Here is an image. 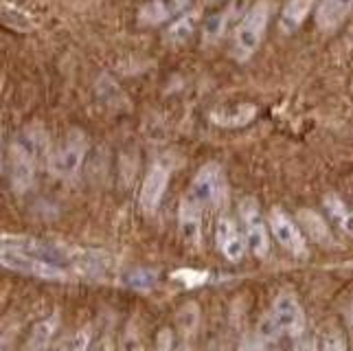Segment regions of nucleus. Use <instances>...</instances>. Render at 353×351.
<instances>
[{
	"mask_svg": "<svg viewBox=\"0 0 353 351\" xmlns=\"http://www.w3.org/2000/svg\"><path fill=\"white\" fill-rule=\"evenodd\" d=\"M268 228L272 231L279 244H281L288 252H292L294 257L307 255L305 233L301 231V226L292 220L288 213H283L281 209H272L270 215H268Z\"/></svg>",
	"mask_w": 353,
	"mask_h": 351,
	"instance_id": "obj_9",
	"label": "nucleus"
},
{
	"mask_svg": "<svg viewBox=\"0 0 353 351\" xmlns=\"http://www.w3.org/2000/svg\"><path fill=\"white\" fill-rule=\"evenodd\" d=\"M0 265H5L9 270H16L22 274H31L38 277V279H48V281H64L68 279V270L64 265L53 263L42 257H33L27 252H18V250H7L0 248Z\"/></svg>",
	"mask_w": 353,
	"mask_h": 351,
	"instance_id": "obj_6",
	"label": "nucleus"
},
{
	"mask_svg": "<svg viewBox=\"0 0 353 351\" xmlns=\"http://www.w3.org/2000/svg\"><path fill=\"white\" fill-rule=\"evenodd\" d=\"M301 228H305V231L312 235V239H316L319 244H330L332 241L330 228L325 226L323 217L319 213L310 211V209L301 211Z\"/></svg>",
	"mask_w": 353,
	"mask_h": 351,
	"instance_id": "obj_20",
	"label": "nucleus"
},
{
	"mask_svg": "<svg viewBox=\"0 0 353 351\" xmlns=\"http://www.w3.org/2000/svg\"><path fill=\"white\" fill-rule=\"evenodd\" d=\"M270 16H272V5L268 0H257L237 20L233 31V57L237 62H248L257 53V48L261 46L263 35L268 31Z\"/></svg>",
	"mask_w": 353,
	"mask_h": 351,
	"instance_id": "obj_3",
	"label": "nucleus"
},
{
	"mask_svg": "<svg viewBox=\"0 0 353 351\" xmlns=\"http://www.w3.org/2000/svg\"><path fill=\"white\" fill-rule=\"evenodd\" d=\"M125 283L134 290H139V292H150V290L158 283V272L152 268H137V270L128 272Z\"/></svg>",
	"mask_w": 353,
	"mask_h": 351,
	"instance_id": "obj_22",
	"label": "nucleus"
},
{
	"mask_svg": "<svg viewBox=\"0 0 353 351\" xmlns=\"http://www.w3.org/2000/svg\"><path fill=\"white\" fill-rule=\"evenodd\" d=\"M349 321H351V325H353V303H351V310H349Z\"/></svg>",
	"mask_w": 353,
	"mask_h": 351,
	"instance_id": "obj_26",
	"label": "nucleus"
},
{
	"mask_svg": "<svg viewBox=\"0 0 353 351\" xmlns=\"http://www.w3.org/2000/svg\"><path fill=\"white\" fill-rule=\"evenodd\" d=\"M325 211L330 213L332 220L343 228L345 233L353 235V211L347 207V202L336 196V193H330V196H325Z\"/></svg>",
	"mask_w": 353,
	"mask_h": 351,
	"instance_id": "obj_18",
	"label": "nucleus"
},
{
	"mask_svg": "<svg viewBox=\"0 0 353 351\" xmlns=\"http://www.w3.org/2000/svg\"><path fill=\"white\" fill-rule=\"evenodd\" d=\"M259 110L254 103L248 101H239V103H228L220 106L211 112L213 126L224 128V130H237V128H246L250 126L254 119H257Z\"/></svg>",
	"mask_w": 353,
	"mask_h": 351,
	"instance_id": "obj_12",
	"label": "nucleus"
},
{
	"mask_svg": "<svg viewBox=\"0 0 353 351\" xmlns=\"http://www.w3.org/2000/svg\"><path fill=\"white\" fill-rule=\"evenodd\" d=\"M202 215H204V209L200 207V204L191 202L189 198L182 196L180 211H178V231H180L182 239H185L189 246H200Z\"/></svg>",
	"mask_w": 353,
	"mask_h": 351,
	"instance_id": "obj_14",
	"label": "nucleus"
},
{
	"mask_svg": "<svg viewBox=\"0 0 353 351\" xmlns=\"http://www.w3.org/2000/svg\"><path fill=\"white\" fill-rule=\"evenodd\" d=\"M90 345H92V328H81L79 332H75L72 336H68L66 341L57 343L59 349H72V351L88 349Z\"/></svg>",
	"mask_w": 353,
	"mask_h": 351,
	"instance_id": "obj_23",
	"label": "nucleus"
},
{
	"mask_svg": "<svg viewBox=\"0 0 353 351\" xmlns=\"http://www.w3.org/2000/svg\"><path fill=\"white\" fill-rule=\"evenodd\" d=\"M239 217H241V226H243V237H246V246L254 257H268L270 252V228L268 222L263 220L261 207L257 200L246 198L239 204Z\"/></svg>",
	"mask_w": 353,
	"mask_h": 351,
	"instance_id": "obj_5",
	"label": "nucleus"
},
{
	"mask_svg": "<svg viewBox=\"0 0 353 351\" xmlns=\"http://www.w3.org/2000/svg\"><path fill=\"white\" fill-rule=\"evenodd\" d=\"M316 3H319V0H288V5L281 11V29L288 33L296 31L301 24L307 20Z\"/></svg>",
	"mask_w": 353,
	"mask_h": 351,
	"instance_id": "obj_16",
	"label": "nucleus"
},
{
	"mask_svg": "<svg viewBox=\"0 0 353 351\" xmlns=\"http://www.w3.org/2000/svg\"><path fill=\"white\" fill-rule=\"evenodd\" d=\"M169 187V169L161 163H154L148 169V176L143 180V187L139 193V204L145 213H154L158 204L163 202Z\"/></svg>",
	"mask_w": 353,
	"mask_h": 351,
	"instance_id": "obj_10",
	"label": "nucleus"
},
{
	"mask_svg": "<svg viewBox=\"0 0 353 351\" xmlns=\"http://www.w3.org/2000/svg\"><path fill=\"white\" fill-rule=\"evenodd\" d=\"M0 137H3V134H0Z\"/></svg>",
	"mask_w": 353,
	"mask_h": 351,
	"instance_id": "obj_29",
	"label": "nucleus"
},
{
	"mask_svg": "<svg viewBox=\"0 0 353 351\" xmlns=\"http://www.w3.org/2000/svg\"><path fill=\"white\" fill-rule=\"evenodd\" d=\"M305 330V312L292 292H281L270 305V312L259 321L257 336L263 341H276L283 336H301Z\"/></svg>",
	"mask_w": 353,
	"mask_h": 351,
	"instance_id": "obj_2",
	"label": "nucleus"
},
{
	"mask_svg": "<svg viewBox=\"0 0 353 351\" xmlns=\"http://www.w3.org/2000/svg\"><path fill=\"white\" fill-rule=\"evenodd\" d=\"M59 330V317L57 314H51L48 319L40 321L38 325H33V330L29 334L27 341V349H48L55 341V334Z\"/></svg>",
	"mask_w": 353,
	"mask_h": 351,
	"instance_id": "obj_17",
	"label": "nucleus"
},
{
	"mask_svg": "<svg viewBox=\"0 0 353 351\" xmlns=\"http://www.w3.org/2000/svg\"><path fill=\"white\" fill-rule=\"evenodd\" d=\"M191 0H148L139 9V22L143 27H158L180 16L189 7Z\"/></svg>",
	"mask_w": 353,
	"mask_h": 351,
	"instance_id": "obj_13",
	"label": "nucleus"
},
{
	"mask_svg": "<svg viewBox=\"0 0 353 351\" xmlns=\"http://www.w3.org/2000/svg\"><path fill=\"white\" fill-rule=\"evenodd\" d=\"M176 323H178V332L185 336V338H191L193 334L198 332L200 328V308L198 303H185L178 314H176Z\"/></svg>",
	"mask_w": 353,
	"mask_h": 351,
	"instance_id": "obj_21",
	"label": "nucleus"
},
{
	"mask_svg": "<svg viewBox=\"0 0 353 351\" xmlns=\"http://www.w3.org/2000/svg\"><path fill=\"white\" fill-rule=\"evenodd\" d=\"M323 347L325 349H347V343H345V338L340 332H330L323 338Z\"/></svg>",
	"mask_w": 353,
	"mask_h": 351,
	"instance_id": "obj_24",
	"label": "nucleus"
},
{
	"mask_svg": "<svg viewBox=\"0 0 353 351\" xmlns=\"http://www.w3.org/2000/svg\"><path fill=\"white\" fill-rule=\"evenodd\" d=\"M353 11V0H321L316 9V27L321 31H334Z\"/></svg>",
	"mask_w": 353,
	"mask_h": 351,
	"instance_id": "obj_15",
	"label": "nucleus"
},
{
	"mask_svg": "<svg viewBox=\"0 0 353 351\" xmlns=\"http://www.w3.org/2000/svg\"><path fill=\"white\" fill-rule=\"evenodd\" d=\"M349 38L353 40V18H351V24H349Z\"/></svg>",
	"mask_w": 353,
	"mask_h": 351,
	"instance_id": "obj_25",
	"label": "nucleus"
},
{
	"mask_svg": "<svg viewBox=\"0 0 353 351\" xmlns=\"http://www.w3.org/2000/svg\"><path fill=\"white\" fill-rule=\"evenodd\" d=\"M351 92H353V81H351Z\"/></svg>",
	"mask_w": 353,
	"mask_h": 351,
	"instance_id": "obj_27",
	"label": "nucleus"
},
{
	"mask_svg": "<svg viewBox=\"0 0 353 351\" xmlns=\"http://www.w3.org/2000/svg\"><path fill=\"white\" fill-rule=\"evenodd\" d=\"M211 3H217V0H211Z\"/></svg>",
	"mask_w": 353,
	"mask_h": 351,
	"instance_id": "obj_28",
	"label": "nucleus"
},
{
	"mask_svg": "<svg viewBox=\"0 0 353 351\" xmlns=\"http://www.w3.org/2000/svg\"><path fill=\"white\" fill-rule=\"evenodd\" d=\"M48 137L40 126L24 128L11 141L9 148V178L16 193H27L35 185L40 161L46 156Z\"/></svg>",
	"mask_w": 353,
	"mask_h": 351,
	"instance_id": "obj_1",
	"label": "nucleus"
},
{
	"mask_svg": "<svg viewBox=\"0 0 353 351\" xmlns=\"http://www.w3.org/2000/svg\"><path fill=\"white\" fill-rule=\"evenodd\" d=\"M86 152H88L86 134H83L81 130H72L62 141V145L51 154V159H48L51 174L62 180L75 178L81 172L83 161H86Z\"/></svg>",
	"mask_w": 353,
	"mask_h": 351,
	"instance_id": "obj_4",
	"label": "nucleus"
},
{
	"mask_svg": "<svg viewBox=\"0 0 353 351\" xmlns=\"http://www.w3.org/2000/svg\"><path fill=\"white\" fill-rule=\"evenodd\" d=\"M215 244H217V250H220L228 261H241L248 248L246 237L241 235L237 224L230 220V217H220V220H217Z\"/></svg>",
	"mask_w": 353,
	"mask_h": 351,
	"instance_id": "obj_11",
	"label": "nucleus"
},
{
	"mask_svg": "<svg viewBox=\"0 0 353 351\" xmlns=\"http://www.w3.org/2000/svg\"><path fill=\"white\" fill-rule=\"evenodd\" d=\"M248 9V0H230V3L211 14L202 22V31H200V40L204 46H215L224 40V35L228 33V29L237 24V20L246 14Z\"/></svg>",
	"mask_w": 353,
	"mask_h": 351,
	"instance_id": "obj_8",
	"label": "nucleus"
},
{
	"mask_svg": "<svg viewBox=\"0 0 353 351\" xmlns=\"http://www.w3.org/2000/svg\"><path fill=\"white\" fill-rule=\"evenodd\" d=\"M222 189H224V178H222L220 165L206 163L198 169V174L193 176L185 198H189L191 202H196L202 209H206L220 200Z\"/></svg>",
	"mask_w": 353,
	"mask_h": 351,
	"instance_id": "obj_7",
	"label": "nucleus"
},
{
	"mask_svg": "<svg viewBox=\"0 0 353 351\" xmlns=\"http://www.w3.org/2000/svg\"><path fill=\"white\" fill-rule=\"evenodd\" d=\"M196 22H198V11H182L176 22H172V27L167 31L169 42H185L189 40L193 31H196Z\"/></svg>",
	"mask_w": 353,
	"mask_h": 351,
	"instance_id": "obj_19",
	"label": "nucleus"
}]
</instances>
